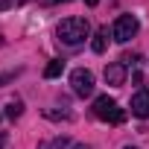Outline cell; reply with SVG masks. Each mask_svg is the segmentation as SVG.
Segmentation results:
<instances>
[{
  "label": "cell",
  "mask_w": 149,
  "mask_h": 149,
  "mask_svg": "<svg viewBox=\"0 0 149 149\" xmlns=\"http://www.w3.org/2000/svg\"><path fill=\"white\" fill-rule=\"evenodd\" d=\"M88 32H91V26H88V21H85V18H64V21L56 26L58 41H64L67 47L82 44V41L88 38Z\"/></svg>",
  "instance_id": "cell-1"
},
{
  "label": "cell",
  "mask_w": 149,
  "mask_h": 149,
  "mask_svg": "<svg viewBox=\"0 0 149 149\" xmlns=\"http://www.w3.org/2000/svg\"><path fill=\"white\" fill-rule=\"evenodd\" d=\"M94 117H97V120H102V123L120 126V123L126 120V111L117 105V100H111L108 94H102V97H97V100H94Z\"/></svg>",
  "instance_id": "cell-2"
},
{
  "label": "cell",
  "mask_w": 149,
  "mask_h": 149,
  "mask_svg": "<svg viewBox=\"0 0 149 149\" xmlns=\"http://www.w3.org/2000/svg\"><path fill=\"white\" fill-rule=\"evenodd\" d=\"M137 29H140V24H137L134 15H120V18L114 21V26H111V38H114L117 44H126V41H132V38L137 35Z\"/></svg>",
  "instance_id": "cell-3"
},
{
  "label": "cell",
  "mask_w": 149,
  "mask_h": 149,
  "mask_svg": "<svg viewBox=\"0 0 149 149\" xmlns=\"http://www.w3.org/2000/svg\"><path fill=\"white\" fill-rule=\"evenodd\" d=\"M70 85H73V94L76 97H91L94 94V73L85 70V67H76L70 73Z\"/></svg>",
  "instance_id": "cell-4"
},
{
  "label": "cell",
  "mask_w": 149,
  "mask_h": 149,
  "mask_svg": "<svg viewBox=\"0 0 149 149\" xmlns=\"http://www.w3.org/2000/svg\"><path fill=\"white\" fill-rule=\"evenodd\" d=\"M129 108H132V114H134L137 120H146V117H149V91H146V88H140V91L132 97Z\"/></svg>",
  "instance_id": "cell-5"
},
{
  "label": "cell",
  "mask_w": 149,
  "mask_h": 149,
  "mask_svg": "<svg viewBox=\"0 0 149 149\" xmlns=\"http://www.w3.org/2000/svg\"><path fill=\"white\" fill-rule=\"evenodd\" d=\"M105 82L111 85V88H120V85H126V64L123 61H111V64H105Z\"/></svg>",
  "instance_id": "cell-6"
},
{
  "label": "cell",
  "mask_w": 149,
  "mask_h": 149,
  "mask_svg": "<svg viewBox=\"0 0 149 149\" xmlns=\"http://www.w3.org/2000/svg\"><path fill=\"white\" fill-rule=\"evenodd\" d=\"M105 44H108V29L102 26V29L94 35V41H91V50H94L97 56H102V53H105Z\"/></svg>",
  "instance_id": "cell-7"
},
{
  "label": "cell",
  "mask_w": 149,
  "mask_h": 149,
  "mask_svg": "<svg viewBox=\"0 0 149 149\" xmlns=\"http://www.w3.org/2000/svg\"><path fill=\"white\" fill-rule=\"evenodd\" d=\"M61 70H64V58H53V61L44 67V79H56V76H61Z\"/></svg>",
  "instance_id": "cell-8"
},
{
  "label": "cell",
  "mask_w": 149,
  "mask_h": 149,
  "mask_svg": "<svg viewBox=\"0 0 149 149\" xmlns=\"http://www.w3.org/2000/svg\"><path fill=\"white\" fill-rule=\"evenodd\" d=\"M21 114H24V102H21V100H12V102L6 105V117H9V120H18Z\"/></svg>",
  "instance_id": "cell-9"
},
{
  "label": "cell",
  "mask_w": 149,
  "mask_h": 149,
  "mask_svg": "<svg viewBox=\"0 0 149 149\" xmlns=\"http://www.w3.org/2000/svg\"><path fill=\"white\" fill-rule=\"evenodd\" d=\"M15 73H18V70H9V73H3V76H0V88H3L6 82H12V79H15Z\"/></svg>",
  "instance_id": "cell-10"
},
{
  "label": "cell",
  "mask_w": 149,
  "mask_h": 149,
  "mask_svg": "<svg viewBox=\"0 0 149 149\" xmlns=\"http://www.w3.org/2000/svg\"><path fill=\"white\" fill-rule=\"evenodd\" d=\"M12 6V0H0V12H3V9H9Z\"/></svg>",
  "instance_id": "cell-11"
},
{
  "label": "cell",
  "mask_w": 149,
  "mask_h": 149,
  "mask_svg": "<svg viewBox=\"0 0 149 149\" xmlns=\"http://www.w3.org/2000/svg\"><path fill=\"white\" fill-rule=\"evenodd\" d=\"M44 3H50V6H53V3H70V0H44Z\"/></svg>",
  "instance_id": "cell-12"
},
{
  "label": "cell",
  "mask_w": 149,
  "mask_h": 149,
  "mask_svg": "<svg viewBox=\"0 0 149 149\" xmlns=\"http://www.w3.org/2000/svg\"><path fill=\"white\" fill-rule=\"evenodd\" d=\"M85 3H88V6H97V3H100V0H85Z\"/></svg>",
  "instance_id": "cell-13"
},
{
  "label": "cell",
  "mask_w": 149,
  "mask_h": 149,
  "mask_svg": "<svg viewBox=\"0 0 149 149\" xmlns=\"http://www.w3.org/2000/svg\"><path fill=\"white\" fill-rule=\"evenodd\" d=\"M73 149H91V146H82V143H76V146H73Z\"/></svg>",
  "instance_id": "cell-14"
},
{
  "label": "cell",
  "mask_w": 149,
  "mask_h": 149,
  "mask_svg": "<svg viewBox=\"0 0 149 149\" xmlns=\"http://www.w3.org/2000/svg\"><path fill=\"white\" fill-rule=\"evenodd\" d=\"M38 149H50V143H38Z\"/></svg>",
  "instance_id": "cell-15"
},
{
  "label": "cell",
  "mask_w": 149,
  "mask_h": 149,
  "mask_svg": "<svg viewBox=\"0 0 149 149\" xmlns=\"http://www.w3.org/2000/svg\"><path fill=\"white\" fill-rule=\"evenodd\" d=\"M126 149H137V146H126Z\"/></svg>",
  "instance_id": "cell-16"
}]
</instances>
